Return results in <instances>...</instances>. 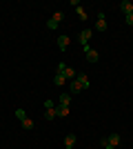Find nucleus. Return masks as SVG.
Listing matches in <instances>:
<instances>
[{
  "label": "nucleus",
  "instance_id": "nucleus-12",
  "mask_svg": "<svg viewBox=\"0 0 133 149\" xmlns=\"http://www.w3.org/2000/svg\"><path fill=\"white\" fill-rule=\"evenodd\" d=\"M69 91H71V93H80V91H82L80 82H78V80H71V82H69Z\"/></svg>",
  "mask_w": 133,
  "mask_h": 149
},
{
  "label": "nucleus",
  "instance_id": "nucleus-18",
  "mask_svg": "<svg viewBox=\"0 0 133 149\" xmlns=\"http://www.w3.org/2000/svg\"><path fill=\"white\" fill-rule=\"evenodd\" d=\"M76 13H78V18H82V20H87V11H84L82 7H76Z\"/></svg>",
  "mask_w": 133,
  "mask_h": 149
},
{
  "label": "nucleus",
  "instance_id": "nucleus-3",
  "mask_svg": "<svg viewBox=\"0 0 133 149\" xmlns=\"http://www.w3.org/2000/svg\"><path fill=\"white\" fill-rule=\"evenodd\" d=\"M120 11L124 13V16L133 13V2H131V0H122V2H120Z\"/></svg>",
  "mask_w": 133,
  "mask_h": 149
},
{
  "label": "nucleus",
  "instance_id": "nucleus-2",
  "mask_svg": "<svg viewBox=\"0 0 133 149\" xmlns=\"http://www.w3.org/2000/svg\"><path fill=\"white\" fill-rule=\"evenodd\" d=\"M107 18H104V13H100V16H98V20H95V27H93V31H107Z\"/></svg>",
  "mask_w": 133,
  "mask_h": 149
},
{
  "label": "nucleus",
  "instance_id": "nucleus-14",
  "mask_svg": "<svg viewBox=\"0 0 133 149\" xmlns=\"http://www.w3.org/2000/svg\"><path fill=\"white\" fill-rule=\"evenodd\" d=\"M44 118L53 120V118H56V109H44Z\"/></svg>",
  "mask_w": 133,
  "mask_h": 149
},
{
  "label": "nucleus",
  "instance_id": "nucleus-16",
  "mask_svg": "<svg viewBox=\"0 0 133 149\" xmlns=\"http://www.w3.org/2000/svg\"><path fill=\"white\" fill-rule=\"evenodd\" d=\"M47 27H49V29L53 31V29H58V27H60V22H56L53 18H49V20H47Z\"/></svg>",
  "mask_w": 133,
  "mask_h": 149
},
{
  "label": "nucleus",
  "instance_id": "nucleus-1",
  "mask_svg": "<svg viewBox=\"0 0 133 149\" xmlns=\"http://www.w3.org/2000/svg\"><path fill=\"white\" fill-rule=\"evenodd\" d=\"M82 47H84V60H87V62H98L100 54H98L95 49H91L89 45H82Z\"/></svg>",
  "mask_w": 133,
  "mask_h": 149
},
{
  "label": "nucleus",
  "instance_id": "nucleus-7",
  "mask_svg": "<svg viewBox=\"0 0 133 149\" xmlns=\"http://www.w3.org/2000/svg\"><path fill=\"white\" fill-rule=\"evenodd\" d=\"M76 140H78L76 134H67L64 136V147H76Z\"/></svg>",
  "mask_w": 133,
  "mask_h": 149
},
{
  "label": "nucleus",
  "instance_id": "nucleus-8",
  "mask_svg": "<svg viewBox=\"0 0 133 149\" xmlns=\"http://www.w3.org/2000/svg\"><path fill=\"white\" fill-rule=\"evenodd\" d=\"M64 82H67V78H64V74H60V71H56V76H53V85H58V87H62Z\"/></svg>",
  "mask_w": 133,
  "mask_h": 149
},
{
  "label": "nucleus",
  "instance_id": "nucleus-11",
  "mask_svg": "<svg viewBox=\"0 0 133 149\" xmlns=\"http://www.w3.org/2000/svg\"><path fill=\"white\" fill-rule=\"evenodd\" d=\"M58 105H64V107H69V105H71V93H62V96L58 98Z\"/></svg>",
  "mask_w": 133,
  "mask_h": 149
},
{
  "label": "nucleus",
  "instance_id": "nucleus-17",
  "mask_svg": "<svg viewBox=\"0 0 133 149\" xmlns=\"http://www.w3.org/2000/svg\"><path fill=\"white\" fill-rule=\"evenodd\" d=\"M22 127H25V129H33V120L29 118V116H27V118L22 120Z\"/></svg>",
  "mask_w": 133,
  "mask_h": 149
},
{
  "label": "nucleus",
  "instance_id": "nucleus-22",
  "mask_svg": "<svg viewBox=\"0 0 133 149\" xmlns=\"http://www.w3.org/2000/svg\"><path fill=\"white\" fill-rule=\"evenodd\" d=\"M64 149H73V147H64Z\"/></svg>",
  "mask_w": 133,
  "mask_h": 149
},
{
  "label": "nucleus",
  "instance_id": "nucleus-5",
  "mask_svg": "<svg viewBox=\"0 0 133 149\" xmlns=\"http://www.w3.org/2000/svg\"><path fill=\"white\" fill-rule=\"evenodd\" d=\"M91 36H93V29H84V31H80V42H82V45H89Z\"/></svg>",
  "mask_w": 133,
  "mask_h": 149
},
{
  "label": "nucleus",
  "instance_id": "nucleus-10",
  "mask_svg": "<svg viewBox=\"0 0 133 149\" xmlns=\"http://www.w3.org/2000/svg\"><path fill=\"white\" fill-rule=\"evenodd\" d=\"M109 143H111V145H113V147L115 149H118V147H120V134H109Z\"/></svg>",
  "mask_w": 133,
  "mask_h": 149
},
{
  "label": "nucleus",
  "instance_id": "nucleus-13",
  "mask_svg": "<svg viewBox=\"0 0 133 149\" xmlns=\"http://www.w3.org/2000/svg\"><path fill=\"white\" fill-rule=\"evenodd\" d=\"M100 145H102V149H115L113 145L109 143V138H107V136H104V138H102V140H100Z\"/></svg>",
  "mask_w": 133,
  "mask_h": 149
},
{
  "label": "nucleus",
  "instance_id": "nucleus-6",
  "mask_svg": "<svg viewBox=\"0 0 133 149\" xmlns=\"http://www.w3.org/2000/svg\"><path fill=\"white\" fill-rule=\"evenodd\" d=\"M69 36H58V47H60V51H67V47H69Z\"/></svg>",
  "mask_w": 133,
  "mask_h": 149
},
{
  "label": "nucleus",
  "instance_id": "nucleus-9",
  "mask_svg": "<svg viewBox=\"0 0 133 149\" xmlns=\"http://www.w3.org/2000/svg\"><path fill=\"white\" fill-rule=\"evenodd\" d=\"M56 116H62V118H67V116H69V107L56 105Z\"/></svg>",
  "mask_w": 133,
  "mask_h": 149
},
{
  "label": "nucleus",
  "instance_id": "nucleus-20",
  "mask_svg": "<svg viewBox=\"0 0 133 149\" xmlns=\"http://www.w3.org/2000/svg\"><path fill=\"white\" fill-rule=\"evenodd\" d=\"M44 109H56V102H53L51 98H47L44 100Z\"/></svg>",
  "mask_w": 133,
  "mask_h": 149
},
{
  "label": "nucleus",
  "instance_id": "nucleus-4",
  "mask_svg": "<svg viewBox=\"0 0 133 149\" xmlns=\"http://www.w3.org/2000/svg\"><path fill=\"white\" fill-rule=\"evenodd\" d=\"M76 80L80 82V87H82V89H89V87H91V82H89V76H87V74H78Z\"/></svg>",
  "mask_w": 133,
  "mask_h": 149
},
{
  "label": "nucleus",
  "instance_id": "nucleus-15",
  "mask_svg": "<svg viewBox=\"0 0 133 149\" xmlns=\"http://www.w3.org/2000/svg\"><path fill=\"white\" fill-rule=\"evenodd\" d=\"M16 118H18L20 123H22V120L27 118V111H25V109H16Z\"/></svg>",
  "mask_w": 133,
  "mask_h": 149
},
{
  "label": "nucleus",
  "instance_id": "nucleus-21",
  "mask_svg": "<svg viewBox=\"0 0 133 149\" xmlns=\"http://www.w3.org/2000/svg\"><path fill=\"white\" fill-rule=\"evenodd\" d=\"M124 20H127V25H133V13H129V16H124Z\"/></svg>",
  "mask_w": 133,
  "mask_h": 149
},
{
  "label": "nucleus",
  "instance_id": "nucleus-19",
  "mask_svg": "<svg viewBox=\"0 0 133 149\" xmlns=\"http://www.w3.org/2000/svg\"><path fill=\"white\" fill-rule=\"evenodd\" d=\"M51 18L56 20V22H62V20H64V13H62V11H56L53 16H51Z\"/></svg>",
  "mask_w": 133,
  "mask_h": 149
}]
</instances>
